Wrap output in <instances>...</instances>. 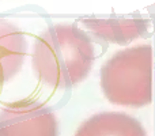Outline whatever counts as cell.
<instances>
[{
	"label": "cell",
	"instance_id": "obj_1",
	"mask_svg": "<svg viewBox=\"0 0 155 136\" xmlns=\"http://www.w3.org/2000/svg\"><path fill=\"white\" fill-rule=\"evenodd\" d=\"M75 136H147L136 118L125 113L105 112L90 117L78 128Z\"/></svg>",
	"mask_w": 155,
	"mask_h": 136
}]
</instances>
